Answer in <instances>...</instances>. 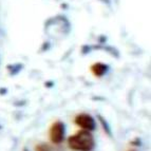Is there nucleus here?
Returning <instances> with one entry per match:
<instances>
[{"instance_id":"obj_1","label":"nucleus","mask_w":151,"mask_h":151,"mask_svg":"<svg viewBox=\"0 0 151 151\" xmlns=\"http://www.w3.org/2000/svg\"><path fill=\"white\" fill-rule=\"evenodd\" d=\"M68 146L73 151H92L95 147V139L90 131L81 129L69 137Z\"/></svg>"},{"instance_id":"obj_4","label":"nucleus","mask_w":151,"mask_h":151,"mask_svg":"<svg viewBox=\"0 0 151 151\" xmlns=\"http://www.w3.org/2000/svg\"><path fill=\"white\" fill-rule=\"evenodd\" d=\"M91 71H92V73H93L95 76L101 77V76H104L107 73V71H108V65H105V63H96L91 67Z\"/></svg>"},{"instance_id":"obj_3","label":"nucleus","mask_w":151,"mask_h":151,"mask_svg":"<svg viewBox=\"0 0 151 151\" xmlns=\"http://www.w3.org/2000/svg\"><path fill=\"white\" fill-rule=\"evenodd\" d=\"M75 124L78 127L83 130H87V131H93L95 129V119H93V116H91L88 113H81L76 115L75 119H74Z\"/></svg>"},{"instance_id":"obj_2","label":"nucleus","mask_w":151,"mask_h":151,"mask_svg":"<svg viewBox=\"0 0 151 151\" xmlns=\"http://www.w3.org/2000/svg\"><path fill=\"white\" fill-rule=\"evenodd\" d=\"M65 133V124L63 122L57 121L51 126L50 131H49V136H50V139L52 143L58 145V144H61L63 142Z\"/></svg>"},{"instance_id":"obj_6","label":"nucleus","mask_w":151,"mask_h":151,"mask_svg":"<svg viewBox=\"0 0 151 151\" xmlns=\"http://www.w3.org/2000/svg\"><path fill=\"white\" fill-rule=\"evenodd\" d=\"M130 151H135V150H130Z\"/></svg>"},{"instance_id":"obj_5","label":"nucleus","mask_w":151,"mask_h":151,"mask_svg":"<svg viewBox=\"0 0 151 151\" xmlns=\"http://www.w3.org/2000/svg\"><path fill=\"white\" fill-rule=\"evenodd\" d=\"M36 151H51V148L49 147L48 144H39L35 148Z\"/></svg>"}]
</instances>
